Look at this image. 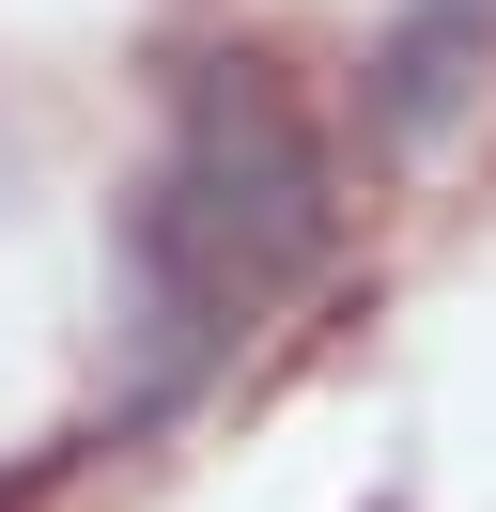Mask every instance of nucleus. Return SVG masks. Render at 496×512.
Segmentation results:
<instances>
[{
    "mask_svg": "<svg viewBox=\"0 0 496 512\" xmlns=\"http://www.w3.org/2000/svg\"><path fill=\"white\" fill-rule=\"evenodd\" d=\"M155 171H171L186 218L233 249L248 311H279V295H310L341 264V140H326V109H310L264 47H202V63H186Z\"/></svg>",
    "mask_w": 496,
    "mask_h": 512,
    "instance_id": "1",
    "label": "nucleus"
},
{
    "mask_svg": "<svg viewBox=\"0 0 496 512\" xmlns=\"http://www.w3.org/2000/svg\"><path fill=\"white\" fill-rule=\"evenodd\" d=\"M109 295H124V404H109V435L186 419V404H202V373L264 326V311H248V280H233V249L186 218L171 171L124 187V218H109Z\"/></svg>",
    "mask_w": 496,
    "mask_h": 512,
    "instance_id": "2",
    "label": "nucleus"
},
{
    "mask_svg": "<svg viewBox=\"0 0 496 512\" xmlns=\"http://www.w3.org/2000/svg\"><path fill=\"white\" fill-rule=\"evenodd\" d=\"M481 63H496V0H403L357 63V125L388 156H434V140L481 109Z\"/></svg>",
    "mask_w": 496,
    "mask_h": 512,
    "instance_id": "3",
    "label": "nucleus"
},
{
    "mask_svg": "<svg viewBox=\"0 0 496 512\" xmlns=\"http://www.w3.org/2000/svg\"><path fill=\"white\" fill-rule=\"evenodd\" d=\"M0 512H16V497H0Z\"/></svg>",
    "mask_w": 496,
    "mask_h": 512,
    "instance_id": "4",
    "label": "nucleus"
}]
</instances>
